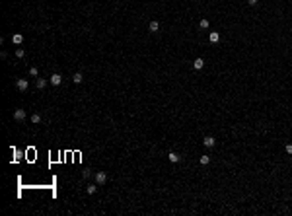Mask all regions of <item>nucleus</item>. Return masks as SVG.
Here are the masks:
<instances>
[{
  "label": "nucleus",
  "instance_id": "nucleus-14",
  "mask_svg": "<svg viewBox=\"0 0 292 216\" xmlns=\"http://www.w3.org/2000/svg\"><path fill=\"white\" fill-rule=\"evenodd\" d=\"M31 123H35V125L41 123V115H39V113H33V115H31Z\"/></svg>",
  "mask_w": 292,
  "mask_h": 216
},
{
  "label": "nucleus",
  "instance_id": "nucleus-9",
  "mask_svg": "<svg viewBox=\"0 0 292 216\" xmlns=\"http://www.w3.org/2000/svg\"><path fill=\"white\" fill-rule=\"evenodd\" d=\"M27 88H29L27 80H23V78H22V80H18V90H20V92H25Z\"/></svg>",
  "mask_w": 292,
  "mask_h": 216
},
{
  "label": "nucleus",
  "instance_id": "nucleus-17",
  "mask_svg": "<svg viewBox=\"0 0 292 216\" xmlns=\"http://www.w3.org/2000/svg\"><path fill=\"white\" fill-rule=\"evenodd\" d=\"M199 27L206 29V27H208V20H201V22H199Z\"/></svg>",
  "mask_w": 292,
  "mask_h": 216
},
{
  "label": "nucleus",
  "instance_id": "nucleus-19",
  "mask_svg": "<svg viewBox=\"0 0 292 216\" xmlns=\"http://www.w3.org/2000/svg\"><path fill=\"white\" fill-rule=\"evenodd\" d=\"M29 74H31V76H37L39 72H37V68H31V70H29Z\"/></svg>",
  "mask_w": 292,
  "mask_h": 216
},
{
  "label": "nucleus",
  "instance_id": "nucleus-18",
  "mask_svg": "<svg viewBox=\"0 0 292 216\" xmlns=\"http://www.w3.org/2000/svg\"><path fill=\"white\" fill-rule=\"evenodd\" d=\"M284 150H286V154H292V144H286Z\"/></svg>",
  "mask_w": 292,
  "mask_h": 216
},
{
  "label": "nucleus",
  "instance_id": "nucleus-12",
  "mask_svg": "<svg viewBox=\"0 0 292 216\" xmlns=\"http://www.w3.org/2000/svg\"><path fill=\"white\" fill-rule=\"evenodd\" d=\"M35 86L39 88V90H43V88L47 86V80H45V78H37V82H35Z\"/></svg>",
  "mask_w": 292,
  "mask_h": 216
},
{
  "label": "nucleus",
  "instance_id": "nucleus-16",
  "mask_svg": "<svg viewBox=\"0 0 292 216\" xmlns=\"http://www.w3.org/2000/svg\"><path fill=\"white\" fill-rule=\"evenodd\" d=\"M16 56H18V58H23V56H25V51H23V49H16Z\"/></svg>",
  "mask_w": 292,
  "mask_h": 216
},
{
  "label": "nucleus",
  "instance_id": "nucleus-2",
  "mask_svg": "<svg viewBox=\"0 0 292 216\" xmlns=\"http://www.w3.org/2000/svg\"><path fill=\"white\" fill-rule=\"evenodd\" d=\"M61 82H63V76L61 74H53L49 78V84H53V86H61Z\"/></svg>",
  "mask_w": 292,
  "mask_h": 216
},
{
  "label": "nucleus",
  "instance_id": "nucleus-3",
  "mask_svg": "<svg viewBox=\"0 0 292 216\" xmlns=\"http://www.w3.org/2000/svg\"><path fill=\"white\" fill-rule=\"evenodd\" d=\"M203 144H205L206 148H214L216 140H214V136H205V138H203Z\"/></svg>",
  "mask_w": 292,
  "mask_h": 216
},
{
  "label": "nucleus",
  "instance_id": "nucleus-15",
  "mask_svg": "<svg viewBox=\"0 0 292 216\" xmlns=\"http://www.w3.org/2000/svg\"><path fill=\"white\" fill-rule=\"evenodd\" d=\"M199 162H201V165H208L210 158H208V156H201V158H199Z\"/></svg>",
  "mask_w": 292,
  "mask_h": 216
},
{
  "label": "nucleus",
  "instance_id": "nucleus-21",
  "mask_svg": "<svg viewBox=\"0 0 292 216\" xmlns=\"http://www.w3.org/2000/svg\"><path fill=\"white\" fill-rule=\"evenodd\" d=\"M257 2H259V0H247V4H251V6H255Z\"/></svg>",
  "mask_w": 292,
  "mask_h": 216
},
{
  "label": "nucleus",
  "instance_id": "nucleus-7",
  "mask_svg": "<svg viewBox=\"0 0 292 216\" xmlns=\"http://www.w3.org/2000/svg\"><path fill=\"white\" fill-rule=\"evenodd\" d=\"M168 160H170L172 163H177L179 160H181V156H179V154H175V152H170V154H168Z\"/></svg>",
  "mask_w": 292,
  "mask_h": 216
},
{
  "label": "nucleus",
  "instance_id": "nucleus-8",
  "mask_svg": "<svg viewBox=\"0 0 292 216\" xmlns=\"http://www.w3.org/2000/svg\"><path fill=\"white\" fill-rule=\"evenodd\" d=\"M203 66H205V60H203V58H195V60H193V68H195V70H203Z\"/></svg>",
  "mask_w": 292,
  "mask_h": 216
},
{
  "label": "nucleus",
  "instance_id": "nucleus-13",
  "mask_svg": "<svg viewBox=\"0 0 292 216\" xmlns=\"http://www.w3.org/2000/svg\"><path fill=\"white\" fill-rule=\"evenodd\" d=\"M96 191H97V183L96 185H88V187H86V193L88 195H94Z\"/></svg>",
  "mask_w": 292,
  "mask_h": 216
},
{
  "label": "nucleus",
  "instance_id": "nucleus-4",
  "mask_svg": "<svg viewBox=\"0 0 292 216\" xmlns=\"http://www.w3.org/2000/svg\"><path fill=\"white\" fill-rule=\"evenodd\" d=\"M208 41L216 45L218 41H220V33H218V31H210V35H208Z\"/></svg>",
  "mask_w": 292,
  "mask_h": 216
},
{
  "label": "nucleus",
  "instance_id": "nucleus-6",
  "mask_svg": "<svg viewBox=\"0 0 292 216\" xmlns=\"http://www.w3.org/2000/svg\"><path fill=\"white\" fill-rule=\"evenodd\" d=\"M12 43L22 45L23 43V35H22V33H14V35H12Z\"/></svg>",
  "mask_w": 292,
  "mask_h": 216
},
{
  "label": "nucleus",
  "instance_id": "nucleus-10",
  "mask_svg": "<svg viewBox=\"0 0 292 216\" xmlns=\"http://www.w3.org/2000/svg\"><path fill=\"white\" fill-rule=\"evenodd\" d=\"M148 29H150L152 33H158V29H160V23L156 22V20H152V22H150V25H148Z\"/></svg>",
  "mask_w": 292,
  "mask_h": 216
},
{
  "label": "nucleus",
  "instance_id": "nucleus-5",
  "mask_svg": "<svg viewBox=\"0 0 292 216\" xmlns=\"http://www.w3.org/2000/svg\"><path fill=\"white\" fill-rule=\"evenodd\" d=\"M14 119H16V121H25V111H23V109H16Z\"/></svg>",
  "mask_w": 292,
  "mask_h": 216
},
{
  "label": "nucleus",
  "instance_id": "nucleus-1",
  "mask_svg": "<svg viewBox=\"0 0 292 216\" xmlns=\"http://www.w3.org/2000/svg\"><path fill=\"white\" fill-rule=\"evenodd\" d=\"M107 181V175H105V171H97L96 173V183L97 185H103Z\"/></svg>",
  "mask_w": 292,
  "mask_h": 216
},
{
  "label": "nucleus",
  "instance_id": "nucleus-11",
  "mask_svg": "<svg viewBox=\"0 0 292 216\" xmlns=\"http://www.w3.org/2000/svg\"><path fill=\"white\" fill-rule=\"evenodd\" d=\"M82 80H84V76H82V72H76V74L72 76V82H74V84H80Z\"/></svg>",
  "mask_w": 292,
  "mask_h": 216
},
{
  "label": "nucleus",
  "instance_id": "nucleus-20",
  "mask_svg": "<svg viewBox=\"0 0 292 216\" xmlns=\"http://www.w3.org/2000/svg\"><path fill=\"white\" fill-rule=\"evenodd\" d=\"M82 177H84V179H88V177H90V171H88V169H86V171H82Z\"/></svg>",
  "mask_w": 292,
  "mask_h": 216
}]
</instances>
